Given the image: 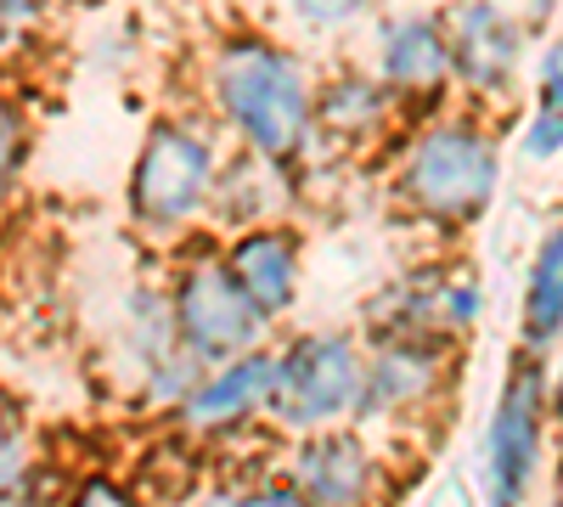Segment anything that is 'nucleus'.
I'll return each mask as SVG.
<instances>
[{"mask_svg": "<svg viewBox=\"0 0 563 507\" xmlns=\"http://www.w3.org/2000/svg\"><path fill=\"white\" fill-rule=\"evenodd\" d=\"M389 102V85H366V79H344L333 97H327V119H333L339 130H366L372 119L384 113Z\"/></svg>", "mask_w": 563, "mask_h": 507, "instance_id": "obj_14", "label": "nucleus"}, {"mask_svg": "<svg viewBox=\"0 0 563 507\" xmlns=\"http://www.w3.org/2000/svg\"><path fill=\"white\" fill-rule=\"evenodd\" d=\"M288 7H294L310 29H344V23L361 18L366 0H288Z\"/></svg>", "mask_w": 563, "mask_h": 507, "instance_id": "obj_19", "label": "nucleus"}, {"mask_svg": "<svg viewBox=\"0 0 563 507\" xmlns=\"http://www.w3.org/2000/svg\"><path fill=\"white\" fill-rule=\"evenodd\" d=\"M552 411V384L541 373V355L525 350L507 366V384L496 395L490 429H485V507H525L541 463V423Z\"/></svg>", "mask_w": 563, "mask_h": 507, "instance_id": "obj_4", "label": "nucleus"}, {"mask_svg": "<svg viewBox=\"0 0 563 507\" xmlns=\"http://www.w3.org/2000/svg\"><path fill=\"white\" fill-rule=\"evenodd\" d=\"M479 7H485L496 23H507L512 34H530V29H541V23H547L552 0H479Z\"/></svg>", "mask_w": 563, "mask_h": 507, "instance_id": "obj_18", "label": "nucleus"}, {"mask_svg": "<svg viewBox=\"0 0 563 507\" xmlns=\"http://www.w3.org/2000/svg\"><path fill=\"white\" fill-rule=\"evenodd\" d=\"M558 456H563V445H558Z\"/></svg>", "mask_w": 563, "mask_h": 507, "instance_id": "obj_23", "label": "nucleus"}, {"mask_svg": "<svg viewBox=\"0 0 563 507\" xmlns=\"http://www.w3.org/2000/svg\"><path fill=\"white\" fill-rule=\"evenodd\" d=\"M519 333H525V350H541L563 333V225H552L536 249V260H530Z\"/></svg>", "mask_w": 563, "mask_h": 507, "instance_id": "obj_13", "label": "nucleus"}, {"mask_svg": "<svg viewBox=\"0 0 563 507\" xmlns=\"http://www.w3.org/2000/svg\"><path fill=\"white\" fill-rule=\"evenodd\" d=\"M7 175H18V108H7Z\"/></svg>", "mask_w": 563, "mask_h": 507, "instance_id": "obj_20", "label": "nucleus"}, {"mask_svg": "<svg viewBox=\"0 0 563 507\" xmlns=\"http://www.w3.org/2000/svg\"><path fill=\"white\" fill-rule=\"evenodd\" d=\"M451 57H456V79L467 90H501L512 79V68H519V40L507 23H496L479 0H456L451 7Z\"/></svg>", "mask_w": 563, "mask_h": 507, "instance_id": "obj_12", "label": "nucleus"}, {"mask_svg": "<svg viewBox=\"0 0 563 507\" xmlns=\"http://www.w3.org/2000/svg\"><path fill=\"white\" fill-rule=\"evenodd\" d=\"M214 97L238 135L276 169L305 158L316 130V97L305 68L271 40H231L214 63Z\"/></svg>", "mask_w": 563, "mask_h": 507, "instance_id": "obj_1", "label": "nucleus"}, {"mask_svg": "<svg viewBox=\"0 0 563 507\" xmlns=\"http://www.w3.org/2000/svg\"><path fill=\"white\" fill-rule=\"evenodd\" d=\"M282 485H294L310 507H372L378 502V463L355 429H321L288 451Z\"/></svg>", "mask_w": 563, "mask_h": 507, "instance_id": "obj_7", "label": "nucleus"}, {"mask_svg": "<svg viewBox=\"0 0 563 507\" xmlns=\"http://www.w3.org/2000/svg\"><path fill=\"white\" fill-rule=\"evenodd\" d=\"M552 507H563V491H558V496H552Z\"/></svg>", "mask_w": 563, "mask_h": 507, "instance_id": "obj_22", "label": "nucleus"}, {"mask_svg": "<svg viewBox=\"0 0 563 507\" xmlns=\"http://www.w3.org/2000/svg\"><path fill=\"white\" fill-rule=\"evenodd\" d=\"M57 507H135V496L113 480V474H90L74 485V496H63Z\"/></svg>", "mask_w": 563, "mask_h": 507, "instance_id": "obj_16", "label": "nucleus"}, {"mask_svg": "<svg viewBox=\"0 0 563 507\" xmlns=\"http://www.w3.org/2000/svg\"><path fill=\"white\" fill-rule=\"evenodd\" d=\"M220 187L214 147L186 124H158L141 142L135 175H130V214L147 232H180Z\"/></svg>", "mask_w": 563, "mask_h": 507, "instance_id": "obj_5", "label": "nucleus"}, {"mask_svg": "<svg viewBox=\"0 0 563 507\" xmlns=\"http://www.w3.org/2000/svg\"><path fill=\"white\" fill-rule=\"evenodd\" d=\"M271 384H276V355L254 350L243 361L209 366L203 384L192 389V400H186L175 418H180L186 434H231L249 418H265L271 411Z\"/></svg>", "mask_w": 563, "mask_h": 507, "instance_id": "obj_8", "label": "nucleus"}, {"mask_svg": "<svg viewBox=\"0 0 563 507\" xmlns=\"http://www.w3.org/2000/svg\"><path fill=\"white\" fill-rule=\"evenodd\" d=\"M525 153L530 158H558L563 153V108H541L536 102V119L525 130Z\"/></svg>", "mask_w": 563, "mask_h": 507, "instance_id": "obj_17", "label": "nucleus"}, {"mask_svg": "<svg viewBox=\"0 0 563 507\" xmlns=\"http://www.w3.org/2000/svg\"><path fill=\"white\" fill-rule=\"evenodd\" d=\"M169 305H175L180 344L192 350L203 366L243 361L265 339V310L243 294V283L231 276L225 260H192L180 271Z\"/></svg>", "mask_w": 563, "mask_h": 507, "instance_id": "obj_6", "label": "nucleus"}, {"mask_svg": "<svg viewBox=\"0 0 563 507\" xmlns=\"http://www.w3.org/2000/svg\"><path fill=\"white\" fill-rule=\"evenodd\" d=\"M231 276L243 283V294L265 310V321L288 316L299 299V238L288 225H254L225 249Z\"/></svg>", "mask_w": 563, "mask_h": 507, "instance_id": "obj_10", "label": "nucleus"}, {"mask_svg": "<svg viewBox=\"0 0 563 507\" xmlns=\"http://www.w3.org/2000/svg\"><path fill=\"white\" fill-rule=\"evenodd\" d=\"M552 411L563 418V361H558V373H552Z\"/></svg>", "mask_w": 563, "mask_h": 507, "instance_id": "obj_21", "label": "nucleus"}, {"mask_svg": "<svg viewBox=\"0 0 563 507\" xmlns=\"http://www.w3.org/2000/svg\"><path fill=\"white\" fill-rule=\"evenodd\" d=\"M366 395V355L350 333H299L288 350H276L271 411L276 429L321 434L339 429V418H361Z\"/></svg>", "mask_w": 563, "mask_h": 507, "instance_id": "obj_3", "label": "nucleus"}, {"mask_svg": "<svg viewBox=\"0 0 563 507\" xmlns=\"http://www.w3.org/2000/svg\"><path fill=\"white\" fill-rule=\"evenodd\" d=\"M496 175H501V158L485 130L434 124L417 135L400 164V198L411 203V214L434 225H467L490 209Z\"/></svg>", "mask_w": 563, "mask_h": 507, "instance_id": "obj_2", "label": "nucleus"}, {"mask_svg": "<svg viewBox=\"0 0 563 507\" xmlns=\"http://www.w3.org/2000/svg\"><path fill=\"white\" fill-rule=\"evenodd\" d=\"M378 68L384 85L400 97H434V90H445V79H456L451 34L429 18H395L378 45Z\"/></svg>", "mask_w": 563, "mask_h": 507, "instance_id": "obj_11", "label": "nucleus"}, {"mask_svg": "<svg viewBox=\"0 0 563 507\" xmlns=\"http://www.w3.org/2000/svg\"><path fill=\"white\" fill-rule=\"evenodd\" d=\"M445 373V344L434 339H389V344H372L366 355V395H361V423L366 418H389V411L422 406L440 389Z\"/></svg>", "mask_w": 563, "mask_h": 507, "instance_id": "obj_9", "label": "nucleus"}, {"mask_svg": "<svg viewBox=\"0 0 563 507\" xmlns=\"http://www.w3.org/2000/svg\"><path fill=\"white\" fill-rule=\"evenodd\" d=\"M198 507H310L294 485H220L203 491Z\"/></svg>", "mask_w": 563, "mask_h": 507, "instance_id": "obj_15", "label": "nucleus"}]
</instances>
